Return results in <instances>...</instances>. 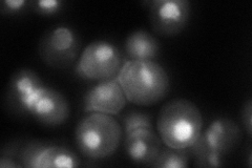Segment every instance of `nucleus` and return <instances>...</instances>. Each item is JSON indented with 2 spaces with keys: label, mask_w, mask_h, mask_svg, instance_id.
<instances>
[{
  "label": "nucleus",
  "mask_w": 252,
  "mask_h": 168,
  "mask_svg": "<svg viewBox=\"0 0 252 168\" xmlns=\"http://www.w3.org/2000/svg\"><path fill=\"white\" fill-rule=\"evenodd\" d=\"M127 101L139 106H151L166 97L170 78L155 60H127L117 76Z\"/></svg>",
  "instance_id": "nucleus-1"
},
{
  "label": "nucleus",
  "mask_w": 252,
  "mask_h": 168,
  "mask_svg": "<svg viewBox=\"0 0 252 168\" xmlns=\"http://www.w3.org/2000/svg\"><path fill=\"white\" fill-rule=\"evenodd\" d=\"M122 135V126L115 118L105 114L91 113L79 121L75 130V142L82 156L101 160L116 153Z\"/></svg>",
  "instance_id": "nucleus-3"
},
{
  "label": "nucleus",
  "mask_w": 252,
  "mask_h": 168,
  "mask_svg": "<svg viewBox=\"0 0 252 168\" xmlns=\"http://www.w3.org/2000/svg\"><path fill=\"white\" fill-rule=\"evenodd\" d=\"M148 3L149 22L156 34L172 37L187 27L191 14L188 0H154Z\"/></svg>",
  "instance_id": "nucleus-7"
},
{
  "label": "nucleus",
  "mask_w": 252,
  "mask_h": 168,
  "mask_svg": "<svg viewBox=\"0 0 252 168\" xmlns=\"http://www.w3.org/2000/svg\"><path fill=\"white\" fill-rule=\"evenodd\" d=\"M241 120L244 129L246 130L247 134L251 137L252 134V101L248 99L243 105L241 111Z\"/></svg>",
  "instance_id": "nucleus-20"
},
{
  "label": "nucleus",
  "mask_w": 252,
  "mask_h": 168,
  "mask_svg": "<svg viewBox=\"0 0 252 168\" xmlns=\"http://www.w3.org/2000/svg\"><path fill=\"white\" fill-rule=\"evenodd\" d=\"M81 50V40L70 27L57 26L46 31L38 45L41 60L53 68L63 69L74 65Z\"/></svg>",
  "instance_id": "nucleus-5"
},
{
  "label": "nucleus",
  "mask_w": 252,
  "mask_h": 168,
  "mask_svg": "<svg viewBox=\"0 0 252 168\" xmlns=\"http://www.w3.org/2000/svg\"><path fill=\"white\" fill-rule=\"evenodd\" d=\"M162 149V141L154 130H137L126 134L124 151L131 162L152 166Z\"/></svg>",
  "instance_id": "nucleus-11"
},
{
  "label": "nucleus",
  "mask_w": 252,
  "mask_h": 168,
  "mask_svg": "<svg viewBox=\"0 0 252 168\" xmlns=\"http://www.w3.org/2000/svg\"><path fill=\"white\" fill-rule=\"evenodd\" d=\"M189 155L194 158L195 165L199 167H220L224 165V157L212 151L200 137L192 145L187 148Z\"/></svg>",
  "instance_id": "nucleus-14"
},
{
  "label": "nucleus",
  "mask_w": 252,
  "mask_h": 168,
  "mask_svg": "<svg viewBox=\"0 0 252 168\" xmlns=\"http://www.w3.org/2000/svg\"><path fill=\"white\" fill-rule=\"evenodd\" d=\"M18 162L21 167L28 168H73L81 165L80 159L70 148L41 140L22 144Z\"/></svg>",
  "instance_id": "nucleus-6"
},
{
  "label": "nucleus",
  "mask_w": 252,
  "mask_h": 168,
  "mask_svg": "<svg viewBox=\"0 0 252 168\" xmlns=\"http://www.w3.org/2000/svg\"><path fill=\"white\" fill-rule=\"evenodd\" d=\"M69 103L60 92L41 86L27 102L23 115L32 116L47 126H58L69 117Z\"/></svg>",
  "instance_id": "nucleus-8"
},
{
  "label": "nucleus",
  "mask_w": 252,
  "mask_h": 168,
  "mask_svg": "<svg viewBox=\"0 0 252 168\" xmlns=\"http://www.w3.org/2000/svg\"><path fill=\"white\" fill-rule=\"evenodd\" d=\"M43 82L39 75L30 68H21L12 75L6 91V103L15 113L23 115V109L29 99Z\"/></svg>",
  "instance_id": "nucleus-12"
},
{
  "label": "nucleus",
  "mask_w": 252,
  "mask_h": 168,
  "mask_svg": "<svg viewBox=\"0 0 252 168\" xmlns=\"http://www.w3.org/2000/svg\"><path fill=\"white\" fill-rule=\"evenodd\" d=\"M203 116L195 104L184 98L166 102L160 109L157 130L165 145L187 149L200 137L203 131Z\"/></svg>",
  "instance_id": "nucleus-2"
},
{
  "label": "nucleus",
  "mask_w": 252,
  "mask_h": 168,
  "mask_svg": "<svg viewBox=\"0 0 252 168\" xmlns=\"http://www.w3.org/2000/svg\"><path fill=\"white\" fill-rule=\"evenodd\" d=\"M125 134L137 130H154L152 116L139 110H129L120 117Z\"/></svg>",
  "instance_id": "nucleus-16"
},
{
  "label": "nucleus",
  "mask_w": 252,
  "mask_h": 168,
  "mask_svg": "<svg viewBox=\"0 0 252 168\" xmlns=\"http://www.w3.org/2000/svg\"><path fill=\"white\" fill-rule=\"evenodd\" d=\"M22 144L19 141L9 142L1 150L0 156V167L1 168H17L21 167L18 162V155Z\"/></svg>",
  "instance_id": "nucleus-17"
},
{
  "label": "nucleus",
  "mask_w": 252,
  "mask_h": 168,
  "mask_svg": "<svg viewBox=\"0 0 252 168\" xmlns=\"http://www.w3.org/2000/svg\"><path fill=\"white\" fill-rule=\"evenodd\" d=\"M158 40L145 30H137L126 38L124 51L128 60H155L160 55Z\"/></svg>",
  "instance_id": "nucleus-13"
},
{
  "label": "nucleus",
  "mask_w": 252,
  "mask_h": 168,
  "mask_svg": "<svg viewBox=\"0 0 252 168\" xmlns=\"http://www.w3.org/2000/svg\"><path fill=\"white\" fill-rule=\"evenodd\" d=\"M126 96L117 78L99 81L85 93L83 110L85 113L118 115L124 109Z\"/></svg>",
  "instance_id": "nucleus-9"
},
{
  "label": "nucleus",
  "mask_w": 252,
  "mask_h": 168,
  "mask_svg": "<svg viewBox=\"0 0 252 168\" xmlns=\"http://www.w3.org/2000/svg\"><path fill=\"white\" fill-rule=\"evenodd\" d=\"M28 5L30 2L25 0H4L0 6V12L2 15H15L22 12Z\"/></svg>",
  "instance_id": "nucleus-19"
},
{
  "label": "nucleus",
  "mask_w": 252,
  "mask_h": 168,
  "mask_svg": "<svg viewBox=\"0 0 252 168\" xmlns=\"http://www.w3.org/2000/svg\"><path fill=\"white\" fill-rule=\"evenodd\" d=\"M123 66L120 50L106 40H94L85 46L75 67L78 77L91 81L117 78Z\"/></svg>",
  "instance_id": "nucleus-4"
},
{
  "label": "nucleus",
  "mask_w": 252,
  "mask_h": 168,
  "mask_svg": "<svg viewBox=\"0 0 252 168\" xmlns=\"http://www.w3.org/2000/svg\"><path fill=\"white\" fill-rule=\"evenodd\" d=\"M201 137L212 151L224 157L239 145L242 131L233 120L218 118L207 126L206 130L202 131Z\"/></svg>",
  "instance_id": "nucleus-10"
},
{
  "label": "nucleus",
  "mask_w": 252,
  "mask_h": 168,
  "mask_svg": "<svg viewBox=\"0 0 252 168\" xmlns=\"http://www.w3.org/2000/svg\"><path fill=\"white\" fill-rule=\"evenodd\" d=\"M189 158L190 155L187 149L162 147L152 166L157 168H185L189 165Z\"/></svg>",
  "instance_id": "nucleus-15"
},
{
  "label": "nucleus",
  "mask_w": 252,
  "mask_h": 168,
  "mask_svg": "<svg viewBox=\"0 0 252 168\" xmlns=\"http://www.w3.org/2000/svg\"><path fill=\"white\" fill-rule=\"evenodd\" d=\"M63 1L61 0H37L30 1V7L35 13L43 16H52L58 14L63 9Z\"/></svg>",
  "instance_id": "nucleus-18"
}]
</instances>
